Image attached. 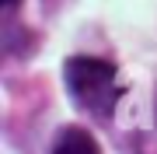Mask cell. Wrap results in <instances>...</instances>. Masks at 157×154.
<instances>
[{
    "label": "cell",
    "mask_w": 157,
    "mask_h": 154,
    "mask_svg": "<svg viewBox=\"0 0 157 154\" xmlns=\"http://www.w3.org/2000/svg\"><path fill=\"white\" fill-rule=\"evenodd\" d=\"M63 77L73 95V102L80 109H87L91 116H108L119 98L115 84V67L94 56H70L63 63Z\"/></svg>",
    "instance_id": "cell-1"
},
{
    "label": "cell",
    "mask_w": 157,
    "mask_h": 154,
    "mask_svg": "<svg viewBox=\"0 0 157 154\" xmlns=\"http://www.w3.org/2000/svg\"><path fill=\"white\" fill-rule=\"evenodd\" d=\"M0 4H4V7H11V4H14V0H0Z\"/></svg>",
    "instance_id": "cell-3"
},
{
    "label": "cell",
    "mask_w": 157,
    "mask_h": 154,
    "mask_svg": "<svg viewBox=\"0 0 157 154\" xmlns=\"http://www.w3.org/2000/svg\"><path fill=\"white\" fill-rule=\"evenodd\" d=\"M52 154H101V147H98V140L91 137L87 130L67 126L56 137V144H52Z\"/></svg>",
    "instance_id": "cell-2"
}]
</instances>
